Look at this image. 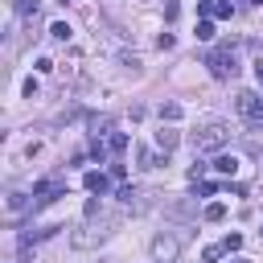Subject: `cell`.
Masks as SVG:
<instances>
[{"label": "cell", "mask_w": 263, "mask_h": 263, "mask_svg": "<svg viewBox=\"0 0 263 263\" xmlns=\"http://www.w3.org/2000/svg\"><path fill=\"white\" fill-rule=\"evenodd\" d=\"M230 144V127L226 123H205L193 132V152H222Z\"/></svg>", "instance_id": "6da1fadb"}, {"label": "cell", "mask_w": 263, "mask_h": 263, "mask_svg": "<svg viewBox=\"0 0 263 263\" xmlns=\"http://www.w3.org/2000/svg\"><path fill=\"white\" fill-rule=\"evenodd\" d=\"M205 66H210V74H214V78H234V74H238V58H234V49H230V45L210 49Z\"/></svg>", "instance_id": "7a4b0ae2"}, {"label": "cell", "mask_w": 263, "mask_h": 263, "mask_svg": "<svg viewBox=\"0 0 263 263\" xmlns=\"http://www.w3.org/2000/svg\"><path fill=\"white\" fill-rule=\"evenodd\" d=\"M58 197H66V181L49 177V181H37V185H33V210H45V205H53Z\"/></svg>", "instance_id": "3957f363"}, {"label": "cell", "mask_w": 263, "mask_h": 263, "mask_svg": "<svg viewBox=\"0 0 263 263\" xmlns=\"http://www.w3.org/2000/svg\"><path fill=\"white\" fill-rule=\"evenodd\" d=\"M234 107H238V115H242L251 127H263V99H259L255 90H238Z\"/></svg>", "instance_id": "277c9868"}, {"label": "cell", "mask_w": 263, "mask_h": 263, "mask_svg": "<svg viewBox=\"0 0 263 263\" xmlns=\"http://www.w3.org/2000/svg\"><path fill=\"white\" fill-rule=\"evenodd\" d=\"M197 12L201 16H234V4L230 0H197Z\"/></svg>", "instance_id": "5b68a950"}, {"label": "cell", "mask_w": 263, "mask_h": 263, "mask_svg": "<svg viewBox=\"0 0 263 263\" xmlns=\"http://www.w3.org/2000/svg\"><path fill=\"white\" fill-rule=\"evenodd\" d=\"M210 168H214V173H222V177H234V173H238V156H230V152H218V156L210 160Z\"/></svg>", "instance_id": "8992f818"}, {"label": "cell", "mask_w": 263, "mask_h": 263, "mask_svg": "<svg viewBox=\"0 0 263 263\" xmlns=\"http://www.w3.org/2000/svg\"><path fill=\"white\" fill-rule=\"evenodd\" d=\"M82 185H86L90 193H99V197H103V193L111 189V181H107V173H99V168H90V173H82Z\"/></svg>", "instance_id": "52a82bcc"}, {"label": "cell", "mask_w": 263, "mask_h": 263, "mask_svg": "<svg viewBox=\"0 0 263 263\" xmlns=\"http://www.w3.org/2000/svg\"><path fill=\"white\" fill-rule=\"evenodd\" d=\"M177 140H181V136H177V132H173V127H164V123H160V132H156V148H160V152H164V156H168V152H173V148H177Z\"/></svg>", "instance_id": "ba28073f"}, {"label": "cell", "mask_w": 263, "mask_h": 263, "mask_svg": "<svg viewBox=\"0 0 263 263\" xmlns=\"http://www.w3.org/2000/svg\"><path fill=\"white\" fill-rule=\"evenodd\" d=\"M29 205H33V197H25V193H8V214H12V218L25 214Z\"/></svg>", "instance_id": "9c48e42d"}, {"label": "cell", "mask_w": 263, "mask_h": 263, "mask_svg": "<svg viewBox=\"0 0 263 263\" xmlns=\"http://www.w3.org/2000/svg\"><path fill=\"white\" fill-rule=\"evenodd\" d=\"M152 251H156V259H164V263H168V259L177 255V242H173V238H156V247H152Z\"/></svg>", "instance_id": "30bf717a"}, {"label": "cell", "mask_w": 263, "mask_h": 263, "mask_svg": "<svg viewBox=\"0 0 263 263\" xmlns=\"http://www.w3.org/2000/svg\"><path fill=\"white\" fill-rule=\"evenodd\" d=\"M160 119L164 123H177L181 119V103H160Z\"/></svg>", "instance_id": "8fae6325"}, {"label": "cell", "mask_w": 263, "mask_h": 263, "mask_svg": "<svg viewBox=\"0 0 263 263\" xmlns=\"http://www.w3.org/2000/svg\"><path fill=\"white\" fill-rule=\"evenodd\" d=\"M201 218H205V222H222V218H226V205H222V201H210Z\"/></svg>", "instance_id": "7c38bea8"}, {"label": "cell", "mask_w": 263, "mask_h": 263, "mask_svg": "<svg viewBox=\"0 0 263 263\" xmlns=\"http://www.w3.org/2000/svg\"><path fill=\"white\" fill-rule=\"evenodd\" d=\"M70 33H74V29H70L66 21H53V25H49V37H58V41H70Z\"/></svg>", "instance_id": "4fadbf2b"}, {"label": "cell", "mask_w": 263, "mask_h": 263, "mask_svg": "<svg viewBox=\"0 0 263 263\" xmlns=\"http://www.w3.org/2000/svg\"><path fill=\"white\" fill-rule=\"evenodd\" d=\"M107 148H111V152H123V148H127V136H123V132H111V136H107Z\"/></svg>", "instance_id": "5bb4252c"}, {"label": "cell", "mask_w": 263, "mask_h": 263, "mask_svg": "<svg viewBox=\"0 0 263 263\" xmlns=\"http://www.w3.org/2000/svg\"><path fill=\"white\" fill-rule=\"evenodd\" d=\"M136 160H140V168H156V164H160V160H156L148 148H136Z\"/></svg>", "instance_id": "9a60e30c"}, {"label": "cell", "mask_w": 263, "mask_h": 263, "mask_svg": "<svg viewBox=\"0 0 263 263\" xmlns=\"http://www.w3.org/2000/svg\"><path fill=\"white\" fill-rule=\"evenodd\" d=\"M197 41H214V25L210 21H197Z\"/></svg>", "instance_id": "2e32d148"}, {"label": "cell", "mask_w": 263, "mask_h": 263, "mask_svg": "<svg viewBox=\"0 0 263 263\" xmlns=\"http://www.w3.org/2000/svg\"><path fill=\"white\" fill-rule=\"evenodd\" d=\"M222 247H226V255H230V251H242V234H226Z\"/></svg>", "instance_id": "e0dca14e"}, {"label": "cell", "mask_w": 263, "mask_h": 263, "mask_svg": "<svg viewBox=\"0 0 263 263\" xmlns=\"http://www.w3.org/2000/svg\"><path fill=\"white\" fill-rule=\"evenodd\" d=\"M222 255H226V247H205V255H201V259H205V263H218Z\"/></svg>", "instance_id": "ac0fdd59"}, {"label": "cell", "mask_w": 263, "mask_h": 263, "mask_svg": "<svg viewBox=\"0 0 263 263\" xmlns=\"http://www.w3.org/2000/svg\"><path fill=\"white\" fill-rule=\"evenodd\" d=\"M197 193H201V197H214V193H218V181H201Z\"/></svg>", "instance_id": "d6986e66"}, {"label": "cell", "mask_w": 263, "mask_h": 263, "mask_svg": "<svg viewBox=\"0 0 263 263\" xmlns=\"http://www.w3.org/2000/svg\"><path fill=\"white\" fill-rule=\"evenodd\" d=\"M21 90H25V99H33V95H37V78H25V86H21Z\"/></svg>", "instance_id": "ffe728a7"}, {"label": "cell", "mask_w": 263, "mask_h": 263, "mask_svg": "<svg viewBox=\"0 0 263 263\" xmlns=\"http://www.w3.org/2000/svg\"><path fill=\"white\" fill-rule=\"evenodd\" d=\"M16 12H25V16H29V12H37V4H33V0H16Z\"/></svg>", "instance_id": "44dd1931"}, {"label": "cell", "mask_w": 263, "mask_h": 263, "mask_svg": "<svg viewBox=\"0 0 263 263\" xmlns=\"http://www.w3.org/2000/svg\"><path fill=\"white\" fill-rule=\"evenodd\" d=\"M255 78H259V82H263V58H259V62H255Z\"/></svg>", "instance_id": "7402d4cb"}, {"label": "cell", "mask_w": 263, "mask_h": 263, "mask_svg": "<svg viewBox=\"0 0 263 263\" xmlns=\"http://www.w3.org/2000/svg\"><path fill=\"white\" fill-rule=\"evenodd\" d=\"M230 263H251V259H230Z\"/></svg>", "instance_id": "603a6c76"}, {"label": "cell", "mask_w": 263, "mask_h": 263, "mask_svg": "<svg viewBox=\"0 0 263 263\" xmlns=\"http://www.w3.org/2000/svg\"><path fill=\"white\" fill-rule=\"evenodd\" d=\"M58 4H70V0H58Z\"/></svg>", "instance_id": "cb8c5ba5"}, {"label": "cell", "mask_w": 263, "mask_h": 263, "mask_svg": "<svg viewBox=\"0 0 263 263\" xmlns=\"http://www.w3.org/2000/svg\"><path fill=\"white\" fill-rule=\"evenodd\" d=\"M251 4H263V0H251Z\"/></svg>", "instance_id": "d4e9b609"}, {"label": "cell", "mask_w": 263, "mask_h": 263, "mask_svg": "<svg viewBox=\"0 0 263 263\" xmlns=\"http://www.w3.org/2000/svg\"><path fill=\"white\" fill-rule=\"evenodd\" d=\"M21 263H33V259H21Z\"/></svg>", "instance_id": "484cf974"}]
</instances>
